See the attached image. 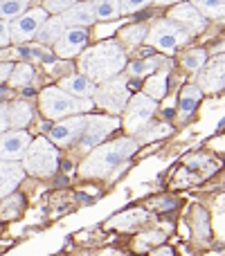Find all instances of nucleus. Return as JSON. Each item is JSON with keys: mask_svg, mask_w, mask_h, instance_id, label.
<instances>
[{"mask_svg": "<svg viewBox=\"0 0 225 256\" xmlns=\"http://www.w3.org/2000/svg\"><path fill=\"white\" fill-rule=\"evenodd\" d=\"M97 20H113L122 16V2L119 0H93Z\"/></svg>", "mask_w": 225, "mask_h": 256, "instance_id": "22", "label": "nucleus"}, {"mask_svg": "<svg viewBox=\"0 0 225 256\" xmlns=\"http://www.w3.org/2000/svg\"><path fill=\"white\" fill-rule=\"evenodd\" d=\"M12 72H14V63H12V61L0 63V81H9Z\"/></svg>", "mask_w": 225, "mask_h": 256, "instance_id": "34", "label": "nucleus"}, {"mask_svg": "<svg viewBox=\"0 0 225 256\" xmlns=\"http://www.w3.org/2000/svg\"><path fill=\"white\" fill-rule=\"evenodd\" d=\"M158 66H160V58L158 56L140 58V61H135V63H131V66H128V76H135V79L149 76V74H153Z\"/></svg>", "mask_w": 225, "mask_h": 256, "instance_id": "24", "label": "nucleus"}, {"mask_svg": "<svg viewBox=\"0 0 225 256\" xmlns=\"http://www.w3.org/2000/svg\"><path fill=\"white\" fill-rule=\"evenodd\" d=\"M59 86H61L63 90H68L70 94H75V97H81V99H93L95 94V81H90L86 74H70V76H63L61 81H59Z\"/></svg>", "mask_w": 225, "mask_h": 256, "instance_id": "17", "label": "nucleus"}, {"mask_svg": "<svg viewBox=\"0 0 225 256\" xmlns=\"http://www.w3.org/2000/svg\"><path fill=\"white\" fill-rule=\"evenodd\" d=\"M200 97H203V90H200L198 86H185V88H182L180 106H178V122H180V124L194 115V110L200 104Z\"/></svg>", "mask_w": 225, "mask_h": 256, "instance_id": "18", "label": "nucleus"}, {"mask_svg": "<svg viewBox=\"0 0 225 256\" xmlns=\"http://www.w3.org/2000/svg\"><path fill=\"white\" fill-rule=\"evenodd\" d=\"M59 20L63 22V27H88L97 20V14H95V4L90 0L86 2H77L70 9H66L63 14H59Z\"/></svg>", "mask_w": 225, "mask_h": 256, "instance_id": "15", "label": "nucleus"}, {"mask_svg": "<svg viewBox=\"0 0 225 256\" xmlns=\"http://www.w3.org/2000/svg\"><path fill=\"white\" fill-rule=\"evenodd\" d=\"M9 43H12V22L0 18V50L7 48Z\"/></svg>", "mask_w": 225, "mask_h": 256, "instance_id": "32", "label": "nucleus"}, {"mask_svg": "<svg viewBox=\"0 0 225 256\" xmlns=\"http://www.w3.org/2000/svg\"><path fill=\"white\" fill-rule=\"evenodd\" d=\"M21 164L25 168V173H30V176L50 178L59 168V150L50 144L48 137H36L30 144Z\"/></svg>", "mask_w": 225, "mask_h": 256, "instance_id": "4", "label": "nucleus"}, {"mask_svg": "<svg viewBox=\"0 0 225 256\" xmlns=\"http://www.w3.org/2000/svg\"><path fill=\"white\" fill-rule=\"evenodd\" d=\"M88 38L90 34L86 27H68L61 34V38L54 43V56L63 58V61H68L70 56H77L86 48Z\"/></svg>", "mask_w": 225, "mask_h": 256, "instance_id": "13", "label": "nucleus"}, {"mask_svg": "<svg viewBox=\"0 0 225 256\" xmlns=\"http://www.w3.org/2000/svg\"><path fill=\"white\" fill-rule=\"evenodd\" d=\"M48 20V9L45 7H32L25 14L12 20V43H27L36 38L39 30Z\"/></svg>", "mask_w": 225, "mask_h": 256, "instance_id": "9", "label": "nucleus"}, {"mask_svg": "<svg viewBox=\"0 0 225 256\" xmlns=\"http://www.w3.org/2000/svg\"><path fill=\"white\" fill-rule=\"evenodd\" d=\"M146 34H149L146 25H140V22H135V25L124 27V30L119 32V38H122V43L137 45V43H142V40L146 38Z\"/></svg>", "mask_w": 225, "mask_h": 256, "instance_id": "28", "label": "nucleus"}, {"mask_svg": "<svg viewBox=\"0 0 225 256\" xmlns=\"http://www.w3.org/2000/svg\"><path fill=\"white\" fill-rule=\"evenodd\" d=\"M7 128H12V122H9V106L0 104V132H5Z\"/></svg>", "mask_w": 225, "mask_h": 256, "instance_id": "33", "label": "nucleus"}, {"mask_svg": "<svg viewBox=\"0 0 225 256\" xmlns=\"http://www.w3.org/2000/svg\"><path fill=\"white\" fill-rule=\"evenodd\" d=\"M144 40L151 45V48L160 50V52L171 54V52H176L178 48H182V45L189 40V34H187L180 25H176V22H171L167 18V20L155 22V25L149 30V34H146Z\"/></svg>", "mask_w": 225, "mask_h": 256, "instance_id": "5", "label": "nucleus"}, {"mask_svg": "<svg viewBox=\"0 0 225 256\" xmlns=\"http://www.w3.org/2000/svg\"><path fill=\"white\" fill-rule=\"evenodd\" d=\"M3 2H5V0H0V4H3Z\"/></svg>", "mask_w": 225, "mask_h": 256, "instance_id": "37", "label": "nucleus"}, {"mask_svg": "<svg viewBox=\"0 0 225 256\" xmlns=\"http://www.w3.org/2000/svg\"><path fill=\"white\" fill-rule=\"evenodd\" d=\"M155 4H176V2H182V0H153Z\"/></svg>", "mask_w": 225, "mask_h": 256, "instance_id": "36", "label": "nucleus"}, {"mask_svg": "<svg viewBox=\"0 0 225 256\" xmlns=\"http://www.w3.org/2000/svg\"><path fill=\"white\" fill-rule=\"evenodd\" d=\"M32 142H34L32 135L27 130H23V128L0 132V160H5V162L23 160Z\"/></svg>", "mask_w": 225, "mask_h": 256, "instance_id": "10", "label": "nucleus"}, {"mask_svg": "<svg viewBox=\"0 0 225 256\" xmlns=\"http://www.w3.org/2000/svg\"><path fill=\"white\" fill-rule=\"evenodd\" d=\"M23 178H25V168H23V164L0 160V198H5V196L12 194V191L23 182Z\"/></svg>", "mask_w": 225, "mask_h": 256, "instance_id": "16", "label": "nucleus"}, {"mask_svg": "<svg viewBox=\"0 0 225 256\" xmlns=\"http://www.w3.org/2000/svg\"><path fill=\"white\" fill-rule=\"evenodd\" d=\"M194 7L207 18L225 16V0H194Z\"/></svg>", "mask_w": 225, "mask_h": 256, "instance_id": "26", "label": "nucleus"}, {"mask_svg": "<svg viewBox=\"0 0 225 256\" xmlns=\"http://www.w3.org/2000/svg\"><path fill=\"white\" fill-rule=\"evenodd\" d=\"M79 0H43V4L41 7L48 9V14H52V16H59V14H63L66 9H70L72 4H77Z\"/></svg>", "mask_w": 225, "mask_h": 256, "instance_id": "30", "label": "nucleus"}, {"mask_svg": "<svg viewBox=\"0 0 225 256\" xmlns=\"http://www.w3.org/2000/svg\"><path fill=\"white\" fill-rule=\"evenodd\" d=\"M63 32H66V27H63L61 20H59V16H52L43 22V27H41L39 34H36V40H39L41 45H54L59 38H61Z\"/></svg>", "mask_w": 225, "mask_h": 256, "instance_id": "19", "label": "nucleus"}, {"mask_svg": "<svg viewBox=\"0 0 225 256\" xmlns=\"http://www.w3.org/2000/svg\"><path fill=\"white\" fill-rule=\"evenodd\" d=\"M128 99H131V94H128V86H126V81L119 79V76L99 84V88L95 90V94H93V102L97 104L99 108L111 110V112H115V115L126 108Z\"/></svg>", "mask_w": 225, "mask_h": 256, "instance_id": "7", "label": "nucleus"}, {"mask_svg": "<svg viewBox=\"0 0 225 256\" xmlns=\"http://www.w3.org/2000/svg\"><path fill=\"white\" fill-rule=\"evenodd\" d=\"M205 63H207V54L200 48L189 50L187 54H182V66H185L187 70H203Z\"/></svg>", "mask_w": 225, "mask_h": 256, "instance_id": "29", "label": "nucleus"}, {"mask_svg": "<svg viewBox=\"0 0 225 256\" xmlns=\"http://www.w3.org/2000/svg\"><path fill=\"white\" fill-rule=\"evenodd\" d=\"M119 128V120L117 117H106V115H88L86 128L81 132L77 146H81L84 150H93L95 146H99L108 135Z\"/></svg>", "mask_w": 225, "mask_h": 256, "instance_id": "8", "label": "nucleus"}, {"mask_svg": "<svg viewBox=\"0 0 225 256\" xmlns=\"http://www.w3.org/2000/svg\"><path fill=\"white\" fill-rule=\"evenodd\" d=\"M155 108H158V102L151 99L149 94L137 92L128 99L126 108H124V128L128 132H140L142 128L149 124V120L153 117Z\"/></svg>", "mask_w": 225, "mask_h": 256, "instance_id": "6", "label": "nucleus"}, {"mask_svg": "<svg viewBox=\"0 0 225 256\" xmlns=\"http://www.w3.org/2000/svg\"><path fill=\"white\" fill-rule=\"evenodd\" d=\"M34 79H36V72L30 63H16L12 76H9V84H12L14 88H25V86L34 84Z\"/></svg>", "mask_w": 225, "mask_h": 256, "instance_id": "21", "label": "nucleus"}, {"mask_svg": "<svg viewBox=\"0 0 225 256\" xmlns=\"http://www.w3.org/2000/svg\"><path fill=\"white\" fill-rule=\"evenodd\" d=\"M196 86L203 92H218L225 88V52L216 54V56H212V61L205 63L198 79H196Z\"/></svg>", "mask_w": 225, "mask_h": 256, "instance_id": "12", "label": "nucleus"}, {"mask_svg": "<svg viewBox=\"0 0 225 256\" xmlns=\"http://www.w3.org/2000/svg\"><path fill=\"white\" fill-rule=\"evenodd\" d=\"M34 117V110H32V104L30 102H18L9 104V122H12V128H25Z\"/></svg>", "mask_w": 225, "mask_h": 256, "instance_id": "20", "label": "nucleus"}, {"mask_svg": "<svg viewBox=\"0 0 225 256\" xmlns=\"http://www.w3.org/2000/svg\"><path fill=\"white\" fill-rule=\"evenodd\" d=\"M32 2H34V0H5V2L0 4V18H5V20L18 18L21 14H25L27 9H30Z\"/></svg>", "mask_w": 225, "mask_h": 256, "instance_id": "25", "label": "nucleus"}, {"mask_svg": "<svg viewBox=\"0 0 225 256\" xmlns=\"http://www.w3.org/2000/svg\"><path fill=\"white\" fill-rule=\"evenodd\" d=\"M126 68V52L117 40H102L79 56V70L95 84L111 81Z\"/></svg>", "mask_w": 225, "mask_h": 256, "instance_id": "1", "label": "nucleus"}, {"mask_svg": "<svg viewBox=\"0 0 225 256\" xmlns=\"http://www.w3.org/2000/svg\"><path fill=\"white\" fill-rule=\"evenodd\" d=\"M137 150V142L131 137H119L108 144L95 146L90 155L84 160L79 173L84 178H108L122 162H126Z\"/></svg>", "mask_w": 225, "mask_h": 256, "instance_id": "2", "label": "nucleus"}, {"mask_svg": "<svg viewBox=\"0 0 225 256\" xmlns=\"http://www.w3.org/2000/svg\"><path fill=\"white\" fill-rule=\"evenodd\" d=\"M12 56H18V58H39V61H52V52H50L45 45H32V48H18L12 52Z\"/></svg>", "mask_w": 225, "mask_h": 256, "instance_id": "27", "label": "nucleus"}, {"mask_svg": "<svg viewBox=\"0 0 225 256\" xmlns=\"http://www.w3.org/2000/svg\"><path fill=\"white\" fill-rule=\"evenodd\" d=\"M142 92L149 94L151 99H162L164 94H167V72H160V74H153L149 76V81L144 84V88H142Z\"/></svg>", "mask_w": 225, "mask_h": 256, "instance_id": "23", "label": "nucleus"}, {"mask_svg": "<svg viewBox=\"0 0 225 256\" xmlns=\"http://www.w3.org/2000/svg\"><path fill=\"white\" fill-rule=\"evenodd\" d=\"M86 122H88V115H72V117H66V120H59L52 126V130H50V140L59 146L77 144L86 128Z\"/></svg>", "mask_w": 225, "mask_h": 256, "instance_id": "11", "label": "nucleus"}, {"mask_svg": "<svg viewBox=\"0 0 225 256\" xmlns=\"http://www.w3.org/2000/svg\"><path fill=\"white\" fill-rule=\"evenodd\" d=\"M149 256H173V252L169 248H162V250H155V252H151Z\"/></svg>", "mask_w": 225, "mask_h": 256, "instance_id": "35", "label": "nucleus"}, {"mask_svg": "<svg viewBox=\"0 0 225 256\" xmlns=\"http://www.w3.org/2000/svg\"><path fill=\"white\" fill-rule=\"evenodd\" d=\"M119 2H122V14H135L153 0H119Z\"/></svg>", "mask_w": 225, "mask_h": 256, "instance_id": "31", "label": "nucleus"}, {"mask_svg": "<svg viewBox=\"0 0 225 256\" xmlns=\"http://www.w3.org/2000/svg\"><path fill=\"white\" fill-rule=\"evenodd\" d=\"M167 18L171 22H176V25H180L189 36L205 30V16L191 2H178L176 7L167 14Z\"/></svg>", "mask_w": 225, "mask_h": 256, "instance_id": "14", "label": "nucleus"}, {"mask_svg": "<svg viewBox=\"0 0 225 256\" xmlns=\"http://www.w3.org/2000/svg\"><path fill=\"white\" fill-rule=\"evenodd\" d=\"M93 99H81L63 90L61 86H50L39 94V106L48 120H66L72 115H84V112L93 110Z\"/></svg>", "mask_w": 225, "mask_h": 256, "instance_id": "3", "label": "nucleus"}]
</instances>
